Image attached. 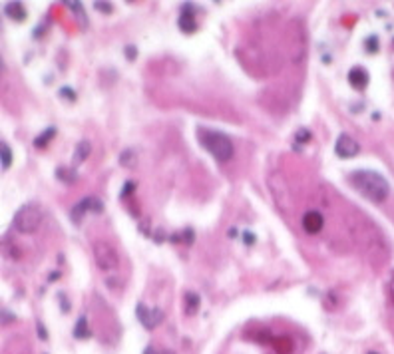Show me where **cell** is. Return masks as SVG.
<instances>
[{
	"label": "cell",
	"mask_w": 394,
	"mask_h": 354,
	"mask_svg": "<svg viewBox=\"0 0 394 354\" xmlns=\"http://www.w3.org/2000/svg\"><path fill=\"white\" fill-rule=\"evenodd\" d=\"M349 181L362 197H366L368 201H372V203H382V201L388 197V193H390L388 181L380 173L370 171V169L353 171L349 175Z\"/></svg>",
	"instance_id": "1"
},
{
	"label": "cell",
	"mask_w": 394,
	"mask_h": 354,
	"mask_svg": "<svg viewBox=\"0 0 394 354\" xmlns=\"http://www.w3.org/2000/svg\"><path fill=\"white\" fill-rule=\"evenodd\" d=\"M197 139H199V143L209 151V154L217 161L225 163V161H229L233 158V143H231V139L225 133H221V131H209V129H199V131H197Z\"/></svg>",
	"instance_id": "2"
},
{
	"label": "cell",
	"mask_w": 394,
	"mask_h": 354,
	"mask_svg": "<svg viewBox=\"0 0 394 354\" xmlns=\"http://www.w3.org/2000/svg\"><path fill=\"white\" fill-rule=\"evenodd\" d=\"M42 223V209L36 205V203H26L22 205L14 219H12V225L14 229H18L20 233H34L38 229V225Z\"/></svg>",
	"instance_id": "3"
},
{
	"label": "cell",
	"mask_w": 394,
	"mask_h": 354,
	"mask_svg": "<svg viewBox=\"0 0 394 354\" xmlns=\"http://www.w3.org/2000/svg\"><path fill=\"white\" fill-rule=\"evenodd\" d=\"M94 255H96L98 267H100L102 271L110 273V271H116V269H118L120 259H118V253L114 251L112 245H108V243H96V245H94Z\"/></svg>",
	"instance_id": "4"
},
{
	"label": "cell",
	"mask_w": 394,
	"mask_h": 354,
	"mask_svg": "<svg viewBox=\"0 0 394 354\" xmlns=\"http://www.w3.org/2000/svg\"><path fill=\"white\" fill-rule=\"evenodd\" d=\"M135 317H137V321H139L147 330H150V328H156V326L164 321V313H162L160 309H147L143 302H137Z\"/></svg>",
	"instance_id": "5"
},
{
	"label": "cell",
	"mask_w": 394,
	"mask_h": 354,
	"mask_svg": "<svg viewBox=\"0 0 394 354\" xmlns=\"http://www.w3.org/2000/svg\"><path fill=\"white\" fill-rule=\"evenodd\" d=\"M361 151V145L349 135V133H340L336 143H334V154L342 160H349V158H355L357 154Z\"/></svg>",
	"instance_id": "6"
},
{
	"label": "cell",
	"mask_w": 394,
	"mask_h": 354,
	"mask_svg": "<svg viewBox=\"0 0 394 354\" xmlns=\"http://www.w3.org/2000/svg\"><path fill=\"white\" fill-rule=\"evenodd\" d=\"M96 211V213H100L102 209H104V205L100 203V201H98L96 197H84L80 203L70 211V219L74 221V223H80V219H82V215L84 213H88V211Z\"/></svg>",
	"instance_id": "7"
},
{
	"label": "cell",
	"mask_w": 394,
	"mask_h": 354,
	"mask_svg": "<svg viewBox=\"0 0 394 354\" xmlns=\"http://www.w3.org/2000/svg\"><path fill=\"white\" fill-rule=\"evenodd\" d=\"M179 30L185 34H193L197 30V22H195V14H193V4L185 2L183 10H181V18H179Z\"/></svg>",
	"instance_id": "8"
},
{
	"label": "cell",
	"mask_w": 394,
	"mask_h": 354,
	"mask_svg": "<svg viewBox=\"0 0 394 354\" xmlns=\"http://www.w3.org/2000/svg\"><path fill=\"white\" fill-rule=\"evenodd\" d=\"M368 82H370V76H368V72H366L362 66H355V68L349 72V84H351L353 88L364 90V88L368 86Z\"/></svg>",
	"instance_id": "9"
},
{
	"label": "cell",
	"mask_w": 394,
	"mask_h": 354,
	"mask_svg": "<svg viewBox=\"0 0 394 354\" xmlns=\"http://www.w3.org/2000/svg\"><path fill=\"white\" fill-rule=\"evenodd\" d=\"M323 225H325V219H323V215L319 213V211H309V213H305V217H303V229L307 231V233H319L321 229H323Z\"/></svg>",
	"instance_id": "10"
},
{
	"label": "cell",
	"mask_w": 394,
	"mask_h": 354,
	"mask_svg": "<svg viewBox=\"0 0 394 354\" xmlns=\"http://www.w3.org/2000/svg\"><path fill=\"white\" fill-rule=\"evenodd\" d=\"M4 12H6L8 18H12V20H16V22H22V20L26 18V10H24V4H22V2H8V4L4 6Z\"/></svg>",
	"instance_id": "11"
},
{
	"label": "cell",
	"mask_w": 394,
	"mask_h": 354,
	"mask_svg": "<svg viewBox=\"0 0 394 354\" xmlns=\"http://www.w3.org/2000/svg\"><path fill=\"white\" fill-rule=\"evenodd\" d=\"M74 336L76 338H88L90 336V330H88V321H86V317H80L78 319V322H76V326H74Z\"/></svg>",
	"instance_id": "12"
},
{
	"label": "cell",
	"mask_w": 394,
	"mask_h": 354,
	"mask_svg": "<svg viewBox=\"0 0 394 354\" xmlns=\"http://www.w3.org/2000/svg\"><path fill=\"white\" fill-rule=\"evenodd\" d=\"M54 135H56V128H48L40 137L34 139V145H36V147H44V145H46L48 141H50Z\"/></svg>",
	"instance_id": "13"
},
{
	"label": "cell",
	"mask_w": 394,
	"mask_h": 354,
	"mask_svg": "<svg viewBox=\"0 0 394 354\" xmlns=\"http://www.w3.org/2000/svg\"><path fill=\"white\" fill-rule=\"evenodd\" d=\"M185 302H187V313L193 315L197 309H199V296H197L195 292H187L185 294Z\"/></svg>",
	"instance_id": "14"
},
{
	"label": "cell",
	"mask_w": 394,
	"mask_h": 354,
	"mask_svg": "<svg viewBox=\"0 0 394 354\" xmlns=\"http://www.w3.org/2000/svg\"><path fill=\"white\" fill-rule=\"evenodd\" d=\"M12 165V149L6 141H2V169H8Z\"/></svg>",
	"instance_id": "15"
},
{
	"label": "cell",
	"mask_w": 394,
	"mask_h": 354,
	"mask_svg": "<svg viewBox=\"0 0 394 354\" xmlns=\"http://www.w3.org/2000/svg\"><path fill=\"white\" fill-rule=\"evenodd\" d=\"M90 156V143L88 141H80L76 147V161H84Z\"/></svg>",
	"instance_id": "16"
},
{
	"label": "cell",
	"mask_w": 394,
	"mask_h": 354,
	"mask_svg": "<svg viewBox=\"0 0 394 354\" xmlns=\"http://www.w3.org/2000/svg\"><path fill=\"white\" fill-rule=\"evenodd\" d=\"M120 161H122V163H124L126 167H131V165L135 163V154H133L131 149H126L124 154L120 156Z\"/></svg>",
	"instance_id": "17"
},
{
	"label": "cell",
	"mask_w": 394,
	"mask_h": 354,
	"mask_svg": "<svg viewBox=\"0 0 394 354\" xmlns=\"http://www.w3.org/2000/svg\"><path fill=\"white\" fill-rule=\"evenodd\" d=\"M364 48H366V52H370V54L378 52V48H380V44H378V38H376V36H368V38H366V42H364Z\"/></svg>",
	"instance_id": "18"
},
{
	"label": "cell",
	"mask_w": 394,
	"mask_h": 354,
	"mask_svg": "<svg viewBox=\"0 0 394 354\" xmlns=\"http://www.w3.org/2000/svg\"><path fill=\"white\" fill-rule=\"evenodd\" d=\"M309 139H311V131L309 129L303 128V129L297 131V141H309Z\"/></svg>",
	"instance_id": "19"
},
{
	"label": "cell",
	"mask_w": 394,
	"mask_h": 354,
	"mask_svg": "<svg viewBox=\"0 0 394 354\" xmlns=\"http://www.w3.org/2000/svg\"><path fill=\"white\" fill-rule=\"evenodd\" d=\"M94 6L100 12H112V2H96Z\"/></svg>",
	"instance_id": "20"
},
{
	"label": "cell",
	"mask_w": 394,
	"mask_h": 354,
	"mask_svg": "<svg viewBox=\"0 0 394 354\" xmlns=\"http://www.w3.org/2000/svg\"><path fill=\"white\" fill-rule=\"evenodd\" d=\"M36 332H38L40 340H48V332H46V326H44L42 322H38V324H36Z\"/></svg>",
	"instance_id": "21"
},
{
	"label": "cell",
	"mask_w": 394,
	"mask_h": 354,
	"mask_svg": "<svg viewBox=\"0 0 394 354\" xmlns=\"http://www.w3.org/2000/svg\"><path fill=\"white\" fill-rule=\"evenodd\" d=\"M135 56H137V50L133 46H126V58L131 62V60H135Z\"/></svg>",
	"instance_id": "22"
},
{
	"label": "cell",
	"mask_w": 394,
	"mask_h": 354,
	"mask_svg": "<svg viewBox=\"0 0 394 354\" xmlns=\"http://www.w3.org/2000/svg\"><path fill=\"white\" fill-rule=\"evenodd\" d=\"M133 189H135V183H133V181H130V183H126V187H124V189H122V197H128V195H130V193H131V191H133Z\"/></svg>",
	"instance_id": "23"
},
{
	"label": "cell",
	"mask_w": 394,
	"mask_h": 354,
	"mask_svg": "<svg viewBox=\"0 0 394 354\" xmlns=\"http://www.w3.org/2000/svg\"><path fill=\"white\" fill-rule=\"evenodd\" d=\"M243 239H245V243H249V245H253V243L257 241V239H255V235H253V233H249V231L243 235Z\"/></svg>",
	"instance_id": "24"
},
{
	"label": "cell",
	"mask_w": 394,
	"mask_h": 354,
	"mask_svg": "<svg viewBox=\"0 0 394 354\" xmlns=\"http://www.w3.org/2000/svg\"><path fill=\"white\" fill-rule=\"evenodd\" d=\"M60 94H62V96H68V97H70V102H74V99H76V94H74V92H70L68 88H62V92H60Z\"/></svg>",
	"instance_id": "25"
},
{
	"label": "cell",
	"mask_w": 394,
	"mask_h": 354,
	"mask_svg": "<svg viewBox=\"0 0 394 354\" xmlns=\"http://www.w3.org/2000/svg\"><path fill=\"white\" fill-rule=\"evenodd\" d=\"M143 354H160L156 348H145V352ZM162 354H167V352H162Z\"/></svg>",
	"instance_id": "26"
},
{
	"label": "cell",
	"mask_w": 394,
	"mask_h": 354,
	"mask_svg": "<svg viewBox=\"0 0 394 354\" xmlns=\"http://www.w3.org/2000/svg\"><path fill=\"white\" fill-rule=\"evenodd\" d=\"M58 277H60V273H52V275H50V281H56Z\"/></svg>",
	"instance_id": "27"
},
{
	"label": "cell",
	"mask_w": 394,
	"mask_h": 354,
	"mask_svg": "<svg viewBox=\"0 0 394 354\" xmlns=\"http://www.w3.org/2000/svg\"><path fill=\"white\" fill-rule=\"evenodd\" d=\"M368 354H376V352H368Z\"/></svg>",
	"instance_id": "28"
}]
</instances>
